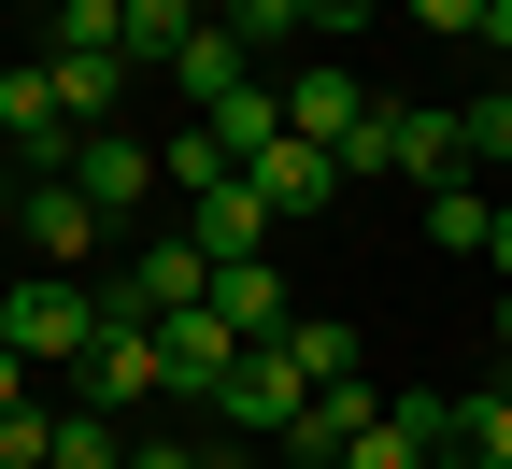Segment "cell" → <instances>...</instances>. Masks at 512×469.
Wrapping results in <instances>:
<instances>
[{
    "mask_svg": "<svg viewBox=\"0 0 512 469\" xmlns=\"http://www.w3.org/2000/svg\"><path fill=\"white\" fill-rule=\"evenodd\" d=\"M200 299H214V256H200V228H185V242H143V256H128V271L100 285V313H143V327H157V313H200Z\"/></svg>",
    "mask_w": 512,
    "mask_h": 469,
    "instance_id": "6",
    "label": "cell"
},
{
    "mask_svg": "<svg viewBox=\"0 0 512 469\" xmlns=\"http://www.w3.org/2000/svg\"><path fill=\"white\" fill-rule=\"evenodd\" d=\"M456 455V398H384V427H356L328 469H441Z\"/></svg>",
    "mask_w": 512,
    "mask_h": 469,
    "instance_id": "9",
    "label": "cell"
},
{
    "mask_svg": "<svg viewBox=\"0 0 512 469\" xmlns=\"http://www.w3.org/2000/svg\"><path fill=\"white\" fill-rule=\"evenodd\" d=\"M484 57H512V0H484Z\"/></svg>",
    "mask_w": 512,
    "mask_h": 469,
    "instance_id": "29",
    "label": "cell"
},
{
    "mask_svg": "<svg viewBox=\"0 0 512 469\" xmlns=\"http://www.w3.org/2000/svg\"><path fill=\"white\" fill-rule=\"evenodd\" d=\"M456 114H470V171L512 185V100H456Z\"/></svg>",
    "mask_w": 512,
    "mask_h": 469,
    "instance_id": "24",
    "label": "cell"
},
{
    "mask_svg": "<svg viewBox=\"0 0 512 469\" xmlns=\"http://www.w3.org/2000/svg\"><path fill=\"white\" fill-rule=\"evenodd\" d=\"M228 171H242V157H228V128H214V114H185V128H171V143H157V185L185 199V214H200V199H214Z\"/></svg>",
    "mask_w": 512,
    "mask_h": 469,
    "instance_id": "15",
    "label": "cell"
},
{
    "mask_svg": "<svg viewBox=\"0 0 512 469\" xmlns=\"http://www.w3.org/2000/svg\"><path fill=\"white\" fill-rule=\"evenodd\" d=\"M498 370H512V285H498Z\"/></svg>",
    "mask_w": 512,
    "mask_h": 469,
    "instance_id": "31",
    "label": "cell"
},
{
    "mask_svg": "<svg viewBox=\"0 0 512 469\" xmlns=\"http://www.w3.org/2000/svg\"><path fill=\"white\" fill-rule=\"evenodd\" d=\"M0 342H15L29 370H72L100 342V285H57V271H15L0 285Z\"/></svg>",
    "mask_w": 512,
    "mask_h": 469,
    "instance_id": "2",
    "label": "cell"
},
{
    "mask_svg": "<svg viewBox=\"0 0 512 469\" xmlns=\"http://www.w3.org/2000/svg\"><path fill=\"white\" fill-rule=\"evenodd\" d=\"M498 384H512V370H498Z\"/></svg>",
    "mask_w": 512,
    "mask_h": 469,
    "instance_id": "34",
    "label": "cell"
},
{
    "mask_svg": "<svg viewBox=\"0 0 512 469\" xmlns=\"http://www.w3.org/2000/svg\"><path fill=\"white\" fill-rule=\"evenodd\" d=\"M370 143H384V171L427 199V185L470 171V114H456V100H370Z\"/></svg>",
    "mask_w": 512,
    "mask_h": 469,
    "instance_id": "3",
    "label": "cell"
},
{
    "mask_svg": "<svg viewBox=\"0 0 512 469\" xmlns=\"http://www.w3.org/2000/svg\"><path fill=\"white\" fill-rule=\"evenodd\" d=\"M271 86H285V128H299V143H328V157H342V185L384 171V143H370V86L342 72V57H299V72H271Z\"/></svg>",
    "mask_w": 512,
    "mask_h": 469,
    "instance_id": "1",
    "label": "cell"
},
{
    "mask_svg": "<svg viewBox=\"0 0 512 469\" xmlns=\"http://www.w3.org/2000/svg\"><path fill=\"white\" fill-rule=\"evenodd\" d=\"M43 469H128V427H114V413H57Z\"/></svg>",
    "mask_w": 512,
    "mask_h": 469,
    "instance_id": "22",
    "label": "cell"
},
{
    "mask_svg": "<svg viewBox=\"0 0 512 469\" xmlns=\"http://www.w3.org/2000/svg\"><path fill=\"white\" fill-rule=\"evenodd\" d=\"M214 313L242 327V342H285V327H299V299H285L271 256H214Z\"/></svg>",
    "mask_w": 512,
    "mask_h": 469,
    "instance_id": "14",
    "label": "cell"
},
{
    "mask_svg": "<svg viewBox=\"0 0 512 469\" xmlns=\"http://www.w3.org/2000/svg\"><path fill=\"white\" fill-rule=\"evenodd\" d=\"M214 413H228L242 441H271V455H285V441H299V413H313V384L285 370V342H256V356H242V370L214 384Z\"/></svg>",
    "mask_w": 512,
    "mask_h": 469,
    "instance_id": "7",
    "label": "cell"
},
{
    "mask_svg": "<svg viewBox=\"0 0 512 469\" xmlns=\"http://www.w3.org/2000/svg\"><path fill=\"white\" fill-rule=\"evenodd\" d=\"M185 228H200V256H271V199H256V185L228 171V185H214V199H200Z\"/></svg>",
    "mask_w": 512,
    "mask_h": 469,
    "instance_id": "16",
    "label": "cell"
},
{
    "mask_svg": "<svg viewBox=\"0 0 512 469\" xmlns=\"http://www.w3.org/2000/svg\"><path fill=\"white\" fill-rule=\"evenodd\" d=\"M356 427H384V398H370V370H342V384H313V413H299V441H285V455H342Z\"/></svg>",
    "mask_w": 512,
    "mask_h": 469,
    "instance_id": "17",
    "label": "cell"
},
{
    "mask_svg": "<svg viewBox=\"0 0 512 469\" xmlns=\"http://www.w3.org/2000/svg\"><path fill=\"white\" fill-rule=\"evenodd\" d=\"M72 185L100 199V214H143V199H171V185H157V143H143V128H86V143H72Z\"/></svg>",
    "mask_w": 512,
    "mask_h": 469,
    "instance_id": "12",
    "label": "cell"
},
{
    "mask_svg": "<svg viewBox=\"0 0 512 469\" xmlns=\"http://www.w3.org/2000/svg\"><path fill=\"white\" fill-rule=\"evenodd\" d=\"M185 29H200V0H114V57H128V72H171Z\"/></svg>",
    "mask_w": 512,
    "mask_h": 469,
    "instance_id": "18",
    "label": "cell"
},
{
    "mask_svg": "<svg viewBox=\"0 0 512 469\" xmlns=\"http://www.w3.org/2000/svg\"><path fill=\"white\" fill-rule=\"evenodd\" d=\"M271 469H328V455H271Z\"/></svg>",
    "mask_w": 512,
    "mask_h": 469,
    "instance_id": "33",
    "label": "cell"
},
{
    "mask_svg": "<svg viewBox=\"0 0 512 469\" xmlns=\"http://www.w3.org/2000/svg\"><path fill=\"white\" fill-rule=\"evenodd\" d=\"M242 185L271 199V228H299V214H328V199H342V157H328V143H299V128H271V143L242 157Z\"/></svg>",
    "mask_w": 512,
    "mask_h": 469,
    "instance_id": "8",
    "label": "cell"
},
{
    "mask_svg": "<svg viewBox=\"0 0 512 469\" xmlns=\"http://www.w3.org/2000/svg\"><path fill=\"white\" fill-rule=\"evenodd\" d=\"M242 356H256V342H242L214 299H200V313H157V384H171V398H214Z\"/></svg>",
    "mask_w": 512,
    "mask_h": 469,
    "instance_id": "10",
    "label": "cell"
},
{
    "mask_svg": "<svg viewBox=\"0 0 512 469\" xmlns=\"http://www.w3.org/2000/svg\"><path fill=\"white\" fill-rule=\"evenodd\" d=\"M43 441H57V413H43V398H15V413H0V469H43Z\"/></svg>",
    "mask_w": 512,
    "mask_h": 469,
    "instance_id": "25",
    "label": "cell"
},
{
    "mask_svg": "<svg viewBox=\"0 0 512 469\" xmlns=\"http://www.w3.org/2000/svg\"><path fill=\"white\" fill-rule=\"evenodd\" d=\"M456 455L470 469H512V384H470L456 398Z\"/></svg>",
    "mask_w": 512,
    "mask_h": 469,
    "instance_id": "20",
    "label": "cell"
},
{
    "mask_svg": "<svg viewBox=\"0 0 512 469\" xmlns=\"http://www.w3.org/2000/svg\"><path fill=\"white\" fill-rule=\"evenodd\" d=\"M15 185H29V171H15V128H0V199H15Z\"/></svg>",
    "mask_w": 512,
    "mask_h": 469,
    "instance_id": "30",
    "label": "cell"
},
{
    "mask_svg": "<svg viewBox=\"0 0 512 469\" xmlns=\"http://www.w3.org/2000/svg\"><path fill=\"white\" fill-rule=\"evenodd\" d=\"M328 29H370V0H313V43H328Z\"/></svg>",
    "mask_w": 512,
    "mask_h": 469,
    "instance_id": "28",
    "label": "cell"
},
{
    "mask_svg": "<svg viewBox=\"0 0 512 469\" xmlns=\"http://www.w3.org/2000/svg\"><path fill=\"white\" fill-rule=\"evenodd\" d=\"M256 72H271V57H256V43H242L228 15H200V29L171 43V100H185V114H214V100H242Z\"/></svg>",
    "mask_w": 512,
    "mask_h": 469,
    "instance_id": "11",
    "label": "cell"
},
{
    "mask_svg": "<svg viewBox=\"0 0 512 469\" xmlns=\"http://www.w3.org/2000/svg\"><path fill=\"white\" fill-rule=\"evenodd\" d=\"M143 398H171V384H157V327H143V313H100V342L72 356V413H114V427H128Z\"/></svg>",
    "mask_w": 512,
    "mask_h": 469,
    "instance_id": "5",
    "label": "cell"
},
{
    "mask_svg": "<svg viewBox=\"0 0 512 469\" xmlns=\"http://www.w3.org/2000/svg\"><path fill=\"white\" fill-rule=\"evenodd\" d=\"M484 271L512 285V199H498V214H484Z\"/></svg>",
    "mask_w": 512,
    "mask_h": 469,
    "instance_id": "27",
    "label": "cell"
},
{
    "mask_svg": "<svg viewBox=\"0 0 512 469\" xmlns=\"http://www.w3.org/2000/svg\"><path fill=\"white\" fill-rule=\"evenodd\" d=\"M15 228H29V256H43L57 285H72L86 256H114V214H100L72 171H29V185H15Z\"/></svg>",
    "mask_w": 512,
    "mask_h": 469,
    "instance_id": "4",
    "label": "cell"
},
{
    "mask_svg": "<svg viewBox=\"0 0 512 469\" xmlns=\"http://www.w3.org/2000/svg\"><path fill=\"white\" fill-rule=\"evenodd\" d=\"M413 29H456V43H484V0H413Z\"/></svg>",
    "mask_w": 512,
    "mask_h": 469,
    "instance_id": "26",
    "label": "cell"
},
{
    "mask_svg": "<svg viewBox=\"0 0 512 469\" xmlns=\"http://www.w3.org/2000/svg\"><path fill=\"white\" fill-rule=\"evenodd\" d=\"M285 370H299V384H342V370H356V327H342V313H299V327H285Z\"/></svg>",
    "mask_w": 512,
    "mask_h": 469,
    "instance_id": "21",
    "label": "cell"
},
{
    "mask_svg": "<svg viewBox=\"0 0 512 469\" xmlns=\"http://www.w3.org/2000/svg\"><path fill=\"white\" fill-rule=\"evenodd\" d=\"M228 29H242L256 57H285V43H313V0H228Z\"/></svg>",
    "mask_w": 512,
    "mask_h": 469,
    "instance_id": "23",
    "label": "cell"
},
{
    "mask_svg": "<svg viewBox=\"0 0 512 469\" xmlns=\"http://www.w3.org/2000/svg\"><path fill=\"white\" fill-rule=\"evenodd\" d=\"M43 86H57V114H72V128H114L128 100H143V72H128L114 43H86V57H43Z\"/></svg>",
    "mask_w": 512,
    "mask_h": 469,
    "instance_id": "13",
    "label": "cell"
},
{
    "mask_svg": "<svg viewBox=\"0 0 512 469\" xmlns=\"http://www.w3.org/2000/svg\"><path fill=\"white\" fill-rule=\"evenodd\" d=\"M484 100H512V57H498V72H484Z\"/></svg>",
    "mask_w": 512,
    "mask_h": 469,
    "instance_id": "32",
    "label": "cell"
},
{
    "mask_svg": "<svg viewBox=\"0 0 512 469\" xmlns=\"http://www.w3.org/2000/svg\"><path fill=\"white\" fill-rule=\"evenodd\" d=\"M484 214H498V199H484V171L427 185V242H441V256H484Z\"/></svg>",
    "mask_w": 512,
    "mask_h": 469,
    "instance_id": "19",
    "label": "cell"
}]
</instances>
